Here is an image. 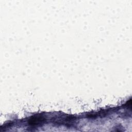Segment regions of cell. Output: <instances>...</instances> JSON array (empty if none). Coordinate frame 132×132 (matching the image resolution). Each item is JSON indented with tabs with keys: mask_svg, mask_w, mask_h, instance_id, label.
<instances>
[{
	"mask_svg": "<svg viewBox=\"0 0 132 132\" xmlns=\"http://www.w3.org/2000/svg\"><path fill=\"white\" fill-rule=\"evenodd\" d=\"M44 120V119L43 116H35L34 117H32L29 121L28 124L31 126H36L38 125L41 124L40 123H42L43 121Z\"/></svg>",
	"mask_w": 132,
	"mask_h": 132,
	"instance_id": "obj_1",
	"label": "cell"
}]
</instances>
